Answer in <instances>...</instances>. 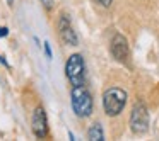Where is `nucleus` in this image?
Instances as JSON below:
<instances>
[{
	"label": "nucleus",
	"instance_id": "1",
	"mask_svg": "<svg viewBox=\"0 0 159 141\" xmlns=\"http://www.w3.org/2000/svg\"><path fill=\"white\" fill-rule=\"evenodd\" d=\"M70 102H72V109L75 112V116L89 117L93 114V97H91V92L86 89V85L72 87Z\"/></svg>",
	"mask_w": 159,
	"mask_h": 141
},
{
	"label": "nucleus",
	"instance_id": "2",
	"mask_svg": "<svg viewBox=\"0 0 159 141\" xmlns=\"http://www.w3.org/2000/svg\"><path fill=\"white\" fill-rule=\"evenodd\" d=\"M125 104H127V92L118 87H111L103 93V107L108 116H118L123 110Z\"/></svg>",
	"mask_w": 159,
	"mask_h": 141
},
{
	"label": "nucleus",
	"instance_id": "3",
	"mask_svg": "<svg viewBox=\"0 0 159 141\" xmlns=\"http://www.w3.org/2000/svg\"><path fill=\"white\" fill-rule=\"evenodd\" d=\"M65 75L72 87L84 85V82H86V65H84L82 55L74 53V55L69 56V60L65 63Z\"/></svg>",
	"mask_w": 159,
	"mask_h": 141
},
{
	"label": "nucleus",
	"instance_id": "4",
	"mask_svg": "<svg viewBox=\"0 0 159 141\" xmlns=\"http://www.w3.org/2000/svg\"><path fill=\"white\" fill-rule=\"evenodd\" d=\"M130 129L135 134H144L149 129V112L142 102H137L130 114Z\"/></svg>",
	"mask_w": 159,
	"mask_h": 141
},
{
	"label": "nucleus",
	"instance_id": "5",
	"mask_svg": "<svg viewBox=\"0 0 159 141\" xmlns=\"http://www.w3.org/2000/svg\"><path fill=\"white\" fill-rule=\"evenodd\" d=\"M110 49H111L113 58L116 60L118 63H123V65H127V63H128V58H130V49H128V41L125 39V36L115 34L113 38H111Z\"/></svg>",
	"mask_w": 159,
	"mask_h": 141
},
{
	"label": "nucleus",
	"instance_id": "6",
	"mask_svg": "<svg viewBox=\"0 0 159 141\" xmlns=\"http://www.w3.org/2000/svg\"><path fill=\"white\" fill-rule=\"evenodd\" d=\"M31 129L34 133L36 138L43 139L48 136V117L43 107H36L33 112V119H31Z\"/></svg>",
	"mask_w": 159,
	"mask_h": 141
},
{
	"label": "nucleus",
	"instance_id": "7",
	"mask_svg": "<svg viewBox=\"0 0 159 141\" xmlns=\"http://www.w3.org/2000/svg\"><path fill=\"white\" fill-rule=\"evenodd\" d=\"M58 34H60V39H62L65 44H69V46L79 44L77 34H75V31H74L72 24H70V19L67 14H62L58 19Z\"/></svg>",
	"mask_w": 159,
	"mask_h": 141
},
{
	"label": "nucleus",
	"instance_id": "8",
	"mask_svg": "<svg viewBox=\"0 0 159 141\" xmlns=\"http://www.w3.org/2000/svg\"><path fill=\"white\" fill-rule=\"evenodd\" d=\"M87 138H89L91 141H103L104 139V133H103V127H101L99 122L93 124V126L89 127V131H87Z\"/></svg>",
	"mask_w": 159,
	"mask_h": 141
},
{
	"label": "nucleus",
	"instance_id": "9",
	"mask_svg": "<svg viewBox=\"0 0 159 141\" xmlns=\"http://www.w3.org/2000/svg\"><path fill=\"white\" fill-rule=\"evenodd\" d=\"M43 48H45V55H46V58L52 60V48H50V43H48V41H45V43H43Z\"/></svg>",
	"mask_w": 159,
	"mask_h": 141
},
{
	"label": "nucleus",
	"instance_id": "10",
	"mask_svg": "<svg viewBox=\"0 0 159 141\" xmlns=\"http://www.w3.org/2000/svg\"><path fill=\"white\" fill-rule=\"evenodd\" d=\"M41 4H43V7H45L46 10H52V7H53V0H41Z\"/></svg>",
	"mask_w": 159,
	"mask_h": 141
},
{
	"label": "nucleus",
	"instance_id": "11",
	"mask_svg": "<svg viewBox=\"0 0 159 141\" xmlns=\"http://www.w3.org/2000/svg\"><path fill=\"white\" fill-rule=\"evenodd\" d=\"M98 2H99V4L103 5V7H110V5H111V2H113V0H98Z\"/></svg>",
	"mask_w": 159,
	"mask_h": 141
},
{
	"label": "nucleus",
	"instance_id": "12",
	"mask_svg": "<svg viewBox=\"0 0 159 141\" xmlns=\"http://www.w3.org/2000/svg\"><path fill=\"white\" fill-rule=\"evenodd\" d=\"M9 34V29L7 27H0V38H5Z\"/></svg>",
	"mask_w": 159,
	"mask_h": 141
},
{
	"label": "nucleus",
	"instance_id": "13",
	"mask_svg": "<svg viewBox=\"0 0 159 141\" xmlns=\"http://www.w3.org/2000/svg\"><path fill=\"white\" fill-rule=\"evenodd\" d=\"M0 63H2V65H5V66L9 68V63L5 61V58H4V56H0Z\"/></svg>",
	"mask_w": 159,
	"mask_h": 141
},
{
	"label": "nucleus",
	"instance_id": "14",
	"mask_svg": "<svg viewBox=\"0 0 159 141\" xmlns=\"http://www.w3.org/2000/svg\"><path fill=\"white\" fill-rule=\"evenodd\" d=\"M7 2H9V5H12V0H7Z\"/></svg>",
	"mask_w": 159,
	"mask_h": 141
}]
</instances>
